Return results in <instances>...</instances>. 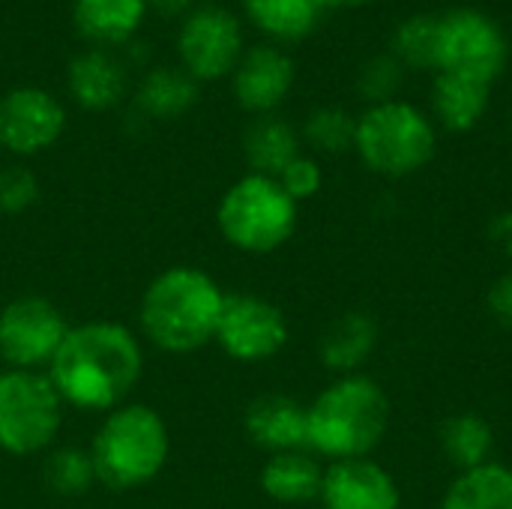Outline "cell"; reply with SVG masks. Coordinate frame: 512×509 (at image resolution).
<instances>
[{
  "label": "cell",
  "mask_w": 512,
  "mask_h": 509,
  "mask_svg": "<svg viewBox=\"0 0 512 509\" xmlns=\"http://www.w3.org/2000/svg\"><path fill=\"white\" fill-rule=\"evenodd\" d=\"M147 369L138 330L120 321L72 324L45 369L57 396L78 414H99L129 402Z\"/></svg>",
  "instance_id": "6da1fadb"
},
{
  "label": "cell",
  "mask_w": 512,
  "mask_h": 509,
  "mask_svg": "<svg viewBox=\"0 0 512 509\" xmlns=\"http://www.w3.org/2000/svg\"><path fill=\"white\" fill-rule=\"evenodd\" d=\"M228 291L201 267L174 264L156 273L138 300V336L144 345L186 357L216 342Z\"/></svg>",
  "instance_id": "7a4b0ae2"
},
{
  "label": "cell",
  "mask_w": 512,
  "mask_h": 509,
  "mask_svg": "<svg viewBox=\"0 0 512 509\" xmlns=\"http://www.w3.org/2000/svg\"><path fill=\"white\" fill-rule=\"evenodd\" d=\"M390 426L384 387L357 372L339 375L306 405V447L318 459H369Z\"/></svg>",
  "instance_id": "3957f363"
},
{
  "label": "cell",
  "mask_w": 512,
  "mask_h": 509,
  "mask_svg": "<svg viewBox=\"0 0 512 509\" xmlns=\"http://www.w3.org/2000/svg\"><path fill=\"white\" fill-rule=\"evenodd\" d=\"M87 450L99 486L108 492H138L168 468L171 429L153 405L126 402L99 420Z\"/></svg>",
  "instance_id": "277c9868"
},
{
  "label": "cell",
  "mask_w": 512,
  "mask_h": 509,
  "mask_svg": "<svg viewBox=\"0 0 512 509\" xmlns=\"http://www.w3.org/2000/svg\"><path fill=\"white\" fill-rule=\"evenodd\" d=\"M435 150V120L408 99L366 105V111L357 117L354 153L378 177H411L435 159Z\"/></svg>",
  "instance_id": "5b68a950"
},
{
  "label": "cell",
  "mask_w": 512,
  "mask_h": 509,
  "mask_svg": "<svg viewBox=\"0 0 512 509\" xmlns=\"http://www.w3.org/2000/svg\"><path fill=\"white\" fill-rule=\"evenodd\" d=\"M300 204L276 177L243 174L216 204V228L222 240L243 255H273L297 231Z\"/></svg>",
  "instance_id": "8992f818"
},
{
  "label": "cell",
  "mask_w": 512,
  "mask_h": 509,
  "mask_svg": "<svg viewBox=\"0 0 512 509\" xmlns=\"http://www.w3.org/2000/svg\"><path fill=\"white\" fill-rule=\"evenodd\" d=\"M66 405L48 372H0V453L15 459L45 456L57 447Z\"/></svg>",
  "instance_id": "52a82bcc"
},
{
  "label": "cell",
  "mask_w": 512,
  "mask_h": 509,
  "mask_svg": "<svg viewBox=\"0 0 512 509\" xmlns=\"http://www.w3.org/2000/svg\"><path fill=\"white\" fill-rule=\"evenodd\" d=\"M510 42L501 24L474 6H456L438 15V57L435 72L465 75L483 84H495L507 69Z\"/></svg>",
  "instance_id": "ba28073f"
},
{
  "label": "cell",
  "mask_w": 512,
  "mask_h": 509,
  "mask_svg": "<svg viewBox=\"0 0 512 509\" xmlns=\"http://www.w3.org/2000/svg\"><path fill=\"white\" fill-rule=\"evenodd\" d=\"M69 321L63 309L42 294H21L0 309V366L45 372L60 351Z\"/></svg>",
  "instance_id": "9c48e42d"
},
{
  "label": "cell",
  "mask_w": 512,
  "mask_h": 509,
  "mask_svg": "<svg viewBox=\"0 0 512 509\" xmlns=\"http://www.w3.org/2000/svg\"><path fill=\"white\" fill-rule=\"evenodd\" d=\"M291 339V327L285 312L258 294H228L219 318L216 342L219 351L243 366H258L285 351Z\"/></svg>",
  "instance_id": "30bf717a"
},
{
  "label": "cell",
  "mask_w": 512,
  "mask_h": 509,
  "mask_svg": "<svg viewBox=\"0 0 512 509\" xmlns=\"http://www.w3.org/2000/svg\"><path fill=\"white\" fill-rule=\"evenodd\" d=\"M243 51L240 18L225 6L192 9L180 24L177 54L195 81H216L225 75L231 78Z\"/></svg>",
  "instance_id": "8fae6325"
},
{
  "label": "cell",
  "mask_w": 512,
  "mask_h": 509,
  "mask_svg": "<svg viewBox=\"0 0 512 509\" xmlns=\"http://www.w3.org/2000/svg\"><path fill=\"white\" fill-rule=\"evenodd\" d=\"M66 129V108L42 87H12L0 96V150L27 159L45 153Z\"/></svg>",
  "instance_id": "7c38bea8"
},
{
  "label": "cell",
  "mask_w": 512,
  "mask_h": 509,
  "mask_svg": "<svg viewBox=\"0 0 512 509\" xmlns=\"http://www.w3.org/2000/svg\"><path fill=\"white\" fill-rule=\"evenodd\" d=\"M297 78L294 60L279 45H255L243 51L231 72V93L237 105L255 117L273 114L291 93Z\"/></svg>",
  "instance_id": "4fadbf2b"
},
{
  "label": "cell",
  "mask_w": 512,
  "mask_h": 509,
  "mask_svg": "<svg viewBox=\"0 0 512 509\" xmlns=\"http://www.w3.org/2000/svg\"><path fill=\"white\" fill-rule=\"evenodd\" d=\"M318 501L324 509H402V489L375 459H348L324 468Z\"/></svg>",
  "instance_id": "5bb4252c"
},
{
  "label": "cell",
  "mask_w": 512,
  "mask_h": 509,
  "mask_svg": "<svg viewBox=\"0 0 512 509\" xmlns=\"http://www.w3.org/2000/svg\"><path fill=\"white\" fill-rule=\"evenodd\" d=\"M246 438L267 456L309 450L306 447V405L285 393H267L249 402L243 414Z\"/></svg>",
  "instance_id": "9a60e30c"
},
{
  "label": "cell",
  "mask_w": 512,
  "mask_h": 509,
  "mask_svg": "<svg viewBox=\"0 0 512 509\" xmlns=\"http://www.w3.org/2000/svg\"><path fill=\"white\" fill-rule=\"evenodd\" d=\"M126 69L105 48L78 54L66 69V90L84 111H111L126 96Z\"/></svg>",
  "instance_id": "2e32d148"
},
{
  "label": "cell",
  "mask_w": 512,
  "mask_h": 509,
  "mask_svg": "<svg viewBox=\"0 0 512 509\" xmlns=\"http://www.w3.org/2000/svg\"><path fill=\"white\" fill-rule=\"evenodd\" d=\"M378 324L366 312H345L327 324L318 342V357L324 369L339 375H357L378 351Z\"/></svg>",
  "instance_id": "e0dca14e"
},
{
  "label": "cell",
  "mask_w": 512,
  "mask_h": 509,
  "mask_svg": "<svg viewBox=\"0 0 512 509\" xmlns=\"http://www.w3.org/2000/svg\"><path fill=\"white\" fill-rule=\"evenodd\" d=\"M324 480V465L309 450H291L267 456L258 474L261 492L282 507H303L318 501Z\"/></svg>",
  "instance_id": "ac0fdd59"
},
{
  "label": "cell",
  "mask_w": 512,
  "mask_h": 509,
  "mask_svg": "<svg viewBox=\"0 0 512 509\" xmlns=\"http://www.w3.org/2000/svg\"><path fill=\"white\" fill-rule=\"evenodd\" d=\"M492 84L438 72L432 84V114L435 123L447 132H471L489 111Z\"/></svg>",
  "instance_id": "d6986e66"
},
{
  "label": "cell",
  "mask_w": 512,
  "mask_h": 509,
  "mask_svg": "<svg viewBox=\"0 0 512 509\" xmlns=\"http://www.w3.org/2000/svg\"><path fill=\"white\" fill-rule=\"evenodd\" d=\"M147 0H72V21L96 48L120 45L138 33Z\"/></svg>",
  "instance_id": "ffe728a7"
},
{
  "label": "cell",
  "mask_w": 512,
  "mask_h": 509,
  "mask_svg": "<svg viewBox=\"0 0 512 509\" xmlns=\"http://www.w3.org/2000/svg\"><path fill=\"white\" fill-rule=\"evenodd\" d=\"M243 153L252 174L279 177L300 156V132L276 114L255 117L243 135Z\"/></svg>",
  "instance_id": "44dd1931"
},
{
  "label": "cell",
  "mask_w": 512,
  "mask_h": 509,
  "mask_svg": "<svg viewBox=\"0 0 512 509\" xmlns=\"http://www.w3.org/2000/svg\"><path fill=\"white\" fill-rule=\"evenodd\" d=\"M438 509H512V468L492 459L480 468L459 471Z\"/></svg>",
  "instance_id": "7402d4cb"
},
{
  "label": "cell",
  "mask_w": 512,
  "mask_h": 509,
  "mask_svg": "<svg viewBox=\"0 0 512 509\" xmlns=\"http://www.w3.org/2000/svg\"><path fill=\"white\" fill-rule=\"evenodd\" d=\"M243 12L273 42H300L318 27L324 9L315 0H243Z\"/></svg>",
  "instance_id": "603a6c76"
},
{
  "label": "cell",
  "mask_w": 512,
  "mask_h": 509,
  "mask_svg": "<svg viewBox=\"0 0 512 509\" xmlns=\"http://www.w3.org/2000/svg\"><path fill=\"white\" fill-rule=\"evenodd\" d=\"M135 102L153 120H174L198 102V81L186 69L159 66L141 78Z\"/></svg>",
  "instance_id": "cb8c5ba5"
},
{
  "label": "cell",
  "mask_w": 512,
  "mask_h": 509,
  "mask_svg": "<svg viewBox=\"0 0 512 509\" xmlns=\"http://www.w3.org/2000/svg\"><path fill=\"white\" fill-rule=\"evenodd\" d=\"M441 450H444L447 462L459 471L480 468V465L492 462L495 429L486 417H480L474 411L453 414L441 426Z\"/></svg>",
  "instance_id": "d4e9b609"
},
{
  "label": "cell",
  "mask_w": 512,
  "mask_h": 509,
  "mask_svg": "<svg viewBox=\"0 0 512 509\" xmlns=\"http://www.w3.org/2000/svg\"><path fill=\"white\" fill-rule=\"evenodd\" d=\"M42 480L60 498H81L99 486L87 447H51L42 456Z\"/></svg>",
  "instance_id": "484cf974"
},
{
  "label": "cell",
  "mask_w": 512,
  "mask_h": 509,
  "mask_svg": "<svg viewBox=\"0 0 512 509\" xmlns=\"http://www.w3.org/2000/svg\"><path fill=\"white\" fill-rule=\"evenodd\" d=\"M390 54L405 69H435L438 57V15H408L396 24Z\"/></svg>",
  "instance_id": "4316f807"
},
{
  "label": "cell",
  "mask_w": 512,
  "mask_h": 509,
  "mask_svg": "<svg viewBox=\"0 0 512 509\" xmlns=\"http://www.w3.org/2000/svg\"><path fill=\"white\" fill-rule=\"evenodd\" d=\"M354 129H357V117H351L339 105H324V108H315L306 117L303 141L315 153L339 156L345 150H354Z\"/></svg>",
  "instance_id": "83f0119b"
},
{
  "label": "cell",
  "mask_w": 512,
  "mask_h": 509,
  "mask_svg": "<svg viewBox=\"0 0 512 509\" xmlns=\"http://www.w3.org/2000/svg\"><path fill=\"white\" fill-rule=\"evenodd\" d=\"M402 81H405V66L387 51V54L369 57V60L360 66L357 90H360V96H363L369 105H378V102L399 99L396 93H399Z\"/></svg>",
  "instance_id": "f1b7e54d"
},
{
  "label": "cell",
  "mask_w": 512,
  "mask_h": 509,
  "mask_svg": "<svg viewBox=\"0 0 512 509\" xmlns=\"http://www.w3.org/2000/svg\"><path fill=\"white\" fill-rule=\"evenodd\" d=\"M39 201V180L27 165H3L0 168V213L21 216Z\"/></svg>",
  "instance_id": "f546056e"
},
{
  "label": "cell",
  "mask_w": 512,
  "mask_h": 509,
  "mask_svg": "<svg viewBox=\"0 0 512 509\" xmlns=\"http://www.w3.org/2000/svg\"><path fill=\"white\" fill-rule=\"evenodd\" d=\"M276 180L282 183V189L297 204H303V201H309V198H315L321 192V186H324V168H321V162L315 156L300 153Z\"/></svg>",
  "instance_id": "4dcf8cb0"
},
{
  "label": "cell",
  "mask_w": 512,
  "mask_h": 509,
  "mask_svg": "<svg viewBox=\"0 0 512 509\" xmlns=\"http://www.w3.org/2000/svg\"><path fill=\"white\" fill-rule=\"evenodd\" d=\"M489 312L495 315L498 324H504L507 330H512V270L504 273L492 288H489Z\"/></svg>",
  "instance_id": "1f68e13d"
},
{
  "label": "cell",
  "mask_w": 512,
  "mask_h": 509,
  "mask_svg": "<svg viewBox=\"0 0 512 509\" xmlns=\"http://www.w3.org/2000/svg\"><path fill=\"white\" fill-rule=\"evenodd\" d=\"M489 240H492L495 249L512 255V210H504V213L492 216V222H489Z\"/></svg>",
  "instance_id": "d6a6232c"
},
{
  "label": "cell",
  "mask_w": 512,
  "mask_h": 509,
  "mask_svg": "<svg viewBox=\"0 0 512 509\" xmlns=\"http://www.w3.org/2000/svg\"><path fill=\"white\" fill-rule=\"evenodd\" d=\"M147 6H153L159 15H189L192 0H147Z\"/></svg>",
  "instance_id": "836d02e7"
},
{
  "label": "cell",
  "mask_w": 512,
  "mask_h": 509,
  "mask_svg": "<svg viewBox=\"0 0 512 509\" xmlns=\"http://www.w3.org/2000/svg\"><path fill=\"white\" fill-rule=\"evenodd\" d=\"M321 9H354V6H366L372 0H315Z\"/></svg>",
  "instance_id": "e575fe53"
},
{
  "label": "cell",
  "mask_w": 512,
  "mask_h": 509,
  "mask_svg": "<svg viewBox=\"0 0 512 509\" xmlns=\"http://www.w3.org/2000/svg\"><path fill=\"white\" fill-rule=\"evenodd\" d=\"M0 372H3V366H0Z\"/></svg>",
  "instance_id": "d590c367"
}]
</instances>
